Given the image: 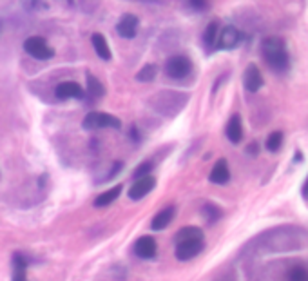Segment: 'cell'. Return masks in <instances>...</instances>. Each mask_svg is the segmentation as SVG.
Instances as JSON below:
<instances>
[{"instance_id":"8fae6325","label":"cell","mask_w":308,"mask_h":281,"mask_svg":"<svg viewBox=\"0 0 308 281\" xmlns=\"http://www.w3.org/2000/svg\"><path fill=\"white\" fill-rule=\"evenodd\" d=\"M118 35L123 36V38H133V36H136V31H138V18L135 17V15H123L122 18H120V22H118Z\"/></svg>"},{"instance_id":"f1b7e54d","label":"cell","mask_w":308,"mask_h":281,"mask_svg":"<svg viewBox=\"0 0 308 281\" xmlns=\"http://www.w3.org/2000/svg\"><path fill=\"white\" fill-rule=\"evenodd\" d=\"M250 154H257V151H259V147H257V143H250V147L247 149Z\"/></svg>"},{"instance_id":"9a60e30c","label":"cell","mask_w":308,"mask_h":281,"mask_svg":"<svg viewBox=\"0 0 308 281\" xmlns=\"http://www.w3.org/2000/svg\"><path fill=\"white\" fill-rule=\"evenodd\" d=\"M57 96L60 100H69V98H82L83 89L76 82H62L57 87Z\"/></svg>"},{"instance_id":"52a82bcc","label":"cell","mask_w":308,"mask_h":281,"mask_svg":"<svg viewBox=\"0 0 308 281\" xmlns=\"http://www.w3.org/2000/svg\"><path fill=\"white\" fill-rule=\"evenodd\" d=\"M154 185H156V180H154L151 174L144 178H138V180L133 183V187L129 189V198L138 202V199H142L144 196H147L149 192L154 189Z\"/></svg>"},{"instance_id":"d6986e66","label":"cell","mask_w":308,"mask_h":281,"mask_svg":"<svg viewBox=\"0 0 308 281\" xmlns=\"http://www.w3.org/2000/svg\"><path fill=\"white\" fill-rule=\"evenodd\" d=\"M13 261H15L13 281H27V277H26V268H27L26 256H24V254H15Z\"/></svg>"},{"instance_id":"ffe728a7","label":"cell","mask_w":308,"mask_h":281,"mask_svg":"<svg viewBox=\"0 0 308 281\" xmlns=\"http://www.w3.org/2000/svg\"><path fill=\"white\" fill-rule=\"evenodd\" d=\"M87 93L93 96V98H102L105 95V89L102 86V82L93 74H87Z\"/></svg>"},{"instance_id":"277c9868","label":"cell","mask_w":308,"mask_h":281,"mask_svg":"<svg viewBox=\"0 0 308 281\" xmlns=\"http://www.w3.org/2000/svg\"><path fill=\"white\" fill-rule=\"evenodd\" d=\"M24 49H26L27 55H31L36 60H49L55 55V49L42 36H29L24 42Z\"/></svg>"},{"instance_id":"d4e9b609","label":"cell","mask_w":308,"mask_h":281,"mask_svg":"<svg viewBox=\"0 0 308 281\" xmlns=\"http://www.w3.org/2000/svg\"><path fill=\"white\" fill-rule=\"evenodd\" d=\"M283 145V133L281 131H274V133L269 134V138H267V149L270 152H276L279 151Z\"/></svg>"},{"instance_id":"6da1fadb","label":"cell","mask_w":308,"mask_h":281,"mask_svg":"<svg viewBox=\"0 0 308 281\" xmlns=\"http://www.w3.org/2000/svg\"><path fill=\"white\" fill-rule=\"evenodd\" d=\"M261 56L270 69L276 73H285L290 65V56L285 48V42L278 36H267L261 42Z\"/></svg>"},{"instance_id":"e0dca14e","label":"cell","mask_w":308,"mask_h":281,"mask_svg":"<svg viewBox=\"0 0 308 281\" xmlns=\"http://www.w3.org/2000/svg\"><path fill=\"white\" fill-rule=\"evenodd\" d=\"M91 42H93V48H95L96 55L100 56L102 60H111V49H109V44H107V40L104 38V35L95 33Z\"/></svg>"},{"instance_id":"8992f818","label":"cell","mask_w":308,"mask_h":281,"mask_svg":"<svg viewBox=\"0 0 308 281\" xmlns=\"http://www.w3.org/2000/svg\"><path fill=\"white\" fill-rule=\"evenodd\" d=\"M203 238H196V239H185V242L176 243V258L180 261H189L192 258L200 254L203 251Z\"/></svg>"},{"instance_id":"484cf974","label":"cell","mask_w":308,"mask_h":281,"mask_svg":"<svg viewBox=\"0 0 308 281\" xmlns=\"http://www.w3.org/2000/svg\"><path fill=\"white\" fill-rule=\"evenodd\" d=\"M152 167L154 165L151 164V162H144V164H140L138 167L135 169V173H133V176L138 180V178H144V176H149L151 174V171H152Z\"/></svg>"},{"instance_id":"9c48e42d","label":"cell","mask_w":308,"mask_h":281,"mask_svg":"<svg viewBox=\"0 0 308 281\" xmlns=\"http://www.w3.org/2000/svg\"><path fill=\"white\" fill-rule=\"evenodd\" d=\"M243 84L248 93H257L261 89V86H263V74H261L259 67H257L256 64H250L247 69H245Z\"/></svg>"},{"instance_id":"83f0119b","label":"cell","mask_w":308,"mask_h":281,"mask_svg":"<svg viewBox=\"0 0 308 281\" xmlns=\"http://www.w3.org/2000/svg\"><path fill=\"white\" fill-rule=\"evenodd\" d=\"M301 194H303V198L308 202V178H306V180H304V183H303V189H301Z\"/></svg>"},{"instance_id":"4fadbf2b","label":"cell","mask_w":308,"mask_h":281,"mask_svg":"<svg viewBox=\"0 0 308 281\" xmlns=\"http://www.w3.org/2000/svg\"><path fill=\"white\" fill-rule=\"evenodd\" d=\"M174 214H176V207L174 205H169V207L161 209L160 212H158L156 216L152 218V223H151V229L152 230H163L167 225L172 221Z\"/></svg>"},{"instance_id":"7402d4cb","label":"cell","mask_w":308,"mask_h":281,"mask_svg":"<svg viewBox=\"0 0 308 281\" xmlns=\"http://www.w3.org/2000/svg\"><path fill=\"white\" fill-rule=\"evenodd\" d=\"M156 73H158L156 65L147 64L145 67H142V69L138 71V74H136V80H138V82H152V80L156 78Z\"/></svg>"},{"instance_id":"5bb4252c","label":"cell","mask_w":308,"mask_h":281,"mask_svg":"<svg viewBox=\"0 0 308 281\" xmlns=\"http://www.w3.org/2000/svg\"><path fill=\"white\" fill-rule=\"evenodd\" d=\"M225 133H227V138L232 143L241 142V138H243V126H241V116H239V114H232V116H230Z\"/></svg>"},{"instance_id":"7a4b0ae2","label":"cell","mask_w":308,"mask_h":281,"mask_svg":"<svg viewBox=\"0 0 308 281\" xmlns=\"http://www.w3.org/2000/svg\"><path fill=\"white\" fill-rule=\"evenodd\" d=\"M187 102H189V95L180 91H160L151 98L152 109L167 116L178 114L185 107Z\"/></svg>"},{"instance_id":"4316f807","label":"cell","mask_w":308,"mask_h":281,"mask_svg":"<svg viewBox=\"0 0 308 281\" xmlns=\"http://www.w3.org/2000/svg\"><path fill=\"white\" fill-rule=\"evenodd\" d=\"M191 2V6L194 9H198V11H205L207 9V0H189Z\"/></svg>"},{"instance_id":"ac0fdd59","label":"cell","mask_w":308,"mask_h":281,"mask_svg":"<svg viewBox=\"0 0 308 281\" xmlns=\"http://www.w3.org/2000/svg\"><path fill=\"white\" fill-rule=\"evenodd\" d=\"M217 33H219V24L216 20H212L205 27V33H203V44L207 49H212L214 44H216V38H217Z\"/></svg>"},{"instance_id":"7c38bea8","label":"cell","mask_w":308,"mask_h":281,"mask_svg":"<svg viewBox=\"0 0 308 281\" xmlns=\"http://www.w3.org/2000/svg\"><path fill=\"white\" fill-rule=\"evenodd\" d=\"M208 180L212 183H216V185H223V183H227L230 180V171H229V164H227V160H217L216 165L212 167V171H210V174H208Z\"/></svg>"},{"instance_id":"603a6c76","label":"cell","mask_w":308,"mask_h":281,"mask_svg":"<svg viewBox=\"0 0 308 281\" xmlns=\"http://www.w3.org/2000/svg\"><path fill=\"white\" fill-rule=\"evenodd\" d=\"M288 281H308V268L303 265H294L287 274Z\"/></svg>"},{"instance_id":"3957f363","label":"cell","mask_w":308,"mask_h":281,"mask_svg":"<svg viewBox=\"0 0 308 281\" xmlns=\"http://www.w3.org/2000/svg\"><path fill=\"white\" fill-rule=\"evenodd\" d=\"M83 129L95 131V129H104V127H111V129H120L122 127V122L118 120L116 116L109 114V112H89L85 118H83Z\"/></svg>"},{"instance_id":"ba28073f","label":"cell","mask_w":308,"mask_h":281,"mask_svg":"<svg viewBox=\"0 0 308 281\" xmlns=\"http://www.w3.org/2000/svg\"><path fill=\"white\" fill-rule=\"evenodd\" d=\"M239 42H241V33L234 26H225L222 29V33H217V46H219V49H234Z\"/></svg>"},{"instance_id":"44dd1931","label":"cell","mask_w":308,"mask_h":281,"mask_svg":"<svg viewBox=\"0 0 308 281\" xmlns=\"http://www.w3.org/2000/svg\"><path fill=\"white\" fill-rule=\"evenodd\" d=\"M196 238H203V232H201L200 227H183V229L176 234V243L185 242V239H196Z\"/></svg>"},{"instance_id":"5b68a950","label":"cell","mask_w":308,"mask_h":281,"mask_svg":"<svg viewBox=\"0 0 308 281\" xmlns=\"http://www.w3.org/2000/svg\"><path fill=\"white\" fill-rule=\"evenodd\" d=\"M192 69V64L191 60L183 55H176V56H170L169 60L165 62V73L169 74L170 78L174 80H180V78H185L187 74L191 73Z\"/></svg>"},{"instance_id":"cb8c5ba5","label":"cell","mask_w":308,"mask_h":281,"mask_svg":"<svg viewBox=\"0 0 308 281\" xmlns=\"http://www.w3.org/2000/svg\"><path fill=\"white\" fill-rule=\"evenodd\" d=\"M203 214H205V218H207L208 223H216V221L223 216V211L214 204H205Z\"/></svg>"},{"instance_id":"2e32d148","label":"cell","mask_w":308,"mask_h":281,"mask_svg":"<svg viewBox=\"0 0 308 281\" xmlns=\"http://www.w3.org/2000/svg\"><path fill=\"white\" fill-rule=\"evenodd\" d=\"M120 194H122V185H116L113 187V189L105 190V192H102V194L95 199V207H107V205L114 204Z\"/></svg>"},{"instance_id":"30bf717a","label":"cell","mask_w":308,"mask_h":281,"mask_svg":"<svg viewBox=\"0 0 308 281\" xmlns=\"http://www.w3.org/2000/svg\"><path fill=\"white\" fill-rule=\"evenodd\" d=\"M133 249H135V254L138 256V258H142V260H151V258H154V254H156V242H154L151 236H142V238L136 239Z\"/></svg>"}]
</instances>
